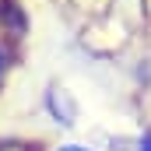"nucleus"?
Returning a JSON list of instances; mask_svg holds the SVG:
<instances>
[{"mask_svg":"<svg viewBox=\"0 0 151 151\" xmlns=\"http://www.w3.org/2000/svg\"><path fill=\"white\" fill-rule=\"evenodd\" d=\"M60 151H88V148H60Z\"/></svg>","mask_w":151,"mask_h":151,"instance_id":"1","label":"nucleus"},{"mask_svg":"<svg viewBox=\"0 0 151 151\" xmlns=\"http://www.w3.org/2000/svg\"><path fill=\"white\" fill-rule=\"evenodd\" d=\"M0 70H4V49H0Z\"/></svg>","mask_w":151,"mask_h":151,"instance_id":"2","label":"nucleus"}]
</instances>
